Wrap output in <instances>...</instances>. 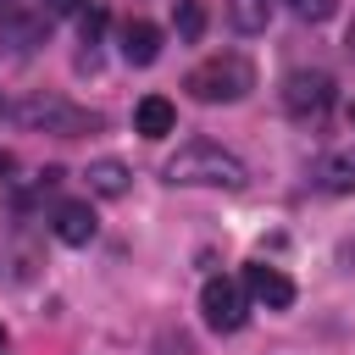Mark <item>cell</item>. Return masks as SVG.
Wrapping results in <instances>:
<instances>
[{"label": "cell", "instance_id": "cell-1", "mask_svg": "<svg viewBox=\"0 0 355 355\" xmlns=\"http://www.w3.org/2000/svg\"><path fill=\"white\" fill-rule=\"evenodd\" d=\"M161 178L178 183V189H244V183H250L244 161H239L233 150H222V144H205V139L178 144V155H166Z\"/></svg>", "mask_w": 355, "mask_h": 355}, {"label": "cell", "instance_id": "cell-2", "mask_svg": "<svg viewBox=\"0 0 355 355\" xmlns=\"http://www.w3.org/2000/svg\"><path fill=\"white\" fill-rule=\"evenodd\" d=\"M183 89H189L200 105H233V100H244V94L255 89V67H250L239 50H222V55H205V61L183 78Z\"/></svg>", "mask_w": 355, "mask_h": 355}, {"label": "cell", "instance_id": "cell-3", "mask_svg": "<svg viewBox=\"0 0 355 355\" xmlns=\"http://www.w3.org/2000/svg\"><path fill=\"white\" fill-rule=\"evenodd\" d=\"M17 122H22V128H44V133H61V139H78V133L100 128V116H94V111H78V105H67V100H55V94L22 100V105H17Z\"/></svg>", "mask_w": 355, "mask_h": 355}, {"label": "cell", "instance_id": "cell-4", "mask_svg": "<svg viewBox=\"0 0 355 355\" xmlns=\"http://www.w3.org/2000/svg\"><path fill=\"white\" fill-rule=\"evenodd\" d=\"M244 305H250L244 283H233V277H205V288H200V316H205L211 333H239L244 316H250Z\"/></svg>", "mask_w": 355, "mask_h": 355}, {"label": "cell", "instance_id": "cell-5", "mask_svg": "<svg viewBox=\"0 0 355 355\" xmlns=\"http://www.w3.org/2000/svg\"><path fill=\"white\" fill-rule=\"evenodd\" d=\"M327 105H333V78H327V72L300 67V72L283 78V111H288V116L316 122V116H327Z\"/></svg>", "mask_w": 355, "mask_h": 355}, {"label": "cell", "instance_id": "cell-6", "mask_svg": "<svg viewBox=\"0 0 355 355\" xmlns=\"http://www.w3.org/2000/svg\"><path fill=\"white\" fill-rule=\"evenodd\" d=\"M244 294H250L255 305H266V311H288V305H294L288 272H277V266H266V261H250V266H244Z\"/></svg>", "mask_w": 355, "mask_h": 355}, {"label": "cell", "instance_id": "cell-7", "mask_svg": "<svg viewBox=\"0 0 355 355\" xmlns=\"http://www.w3.org/2000/svg\"><path fill=\"white\" fill-rule=\"evenodd\" d=\"M116 39H122V61H128V67H150V61L161 55V28L144 22V17H128Z\"/></svg>", "mask_w": 355, "mask_h": 355}, {"label": "cell", "instance_id": "cell-8", "mask_svg": "<svg viewBox=\"0 0 355 355\" xmlns=\"http://www.w3.org/2000/svg\"><path fill=\"white\" fill-rule=\"evenodd\" d=\"M133 128H139L144 139H166V133L178 128V111H172V100H166V94H144V100L133 105Z\"/></svg>", "mask_w": 355, "mask_h": 355}, {"label": "cell", "instance_id": "cell-9", "mask_svg": "<svg viewBox=\"0 0 355 355\" xmlns=\"http://www.w3.org/2000/svg\"><path fill=\"white\" fill-rule=\"evenodd\" d=\"M94 233H100V222H94V211H89L83 200H67V205L55 211V239H61V244L78 250V244H89Z\"/></svg>", "mask_w": 355, "mask_h": 355}, {"label": "cell", "instance_id": "cell-10", "mask_svg": "<svg viewBox=\"0 0 355 355\" xmlns=\"http://www.w3.org/2000/svg\"><path fill=\"white\" fill-rule=\"evenodd\" d=\"M316 189L322 194H355V150H333L316 161Z\"/></svg>", "mask_w": 355, "mask_h": 355}, {"label": "cell", "instance_id": "cell-11", "mask_svg": "<svg viewBox=\"0 0 355 355\" xmlns=\"http://www.w3.org/2000/svg\"><path fill=\"white\" fill-rule=\"evenodd\" d=\"M83 178H89V194H100V200H122L128 183H133V172H128L122 161H111V155H105V161H89Z\"/></svg>", "mask_w": 355, "mask_h": 355}, {"label": "cell", "instance_id": "cell-12", "mask_svg": "<svg viewBox=\"0 0 355 355\" xmlns=\"http://www.w3.org/2000/svg\"><path fill=\"white\" fill-rule=\"evenodd\" d=\"M227 22L239 33H261L272 22V0H227Z\"/></svg>", "mask_w": 355, "mask_h": 355}, {"label": "cell", "instance_id": "cell-13", "mask_svg": "<svg viewBox=\"0 0 355 355\" xmlns=\"http://www.w3.org/2000/svg\"><path fill=\"white\" fill-rule=\"evenodd\" d=\"M172 28H178V39L194 44V39L205 33V6H200V0H178V6H172Z\"/></svg>", "mask_w": 355, "mask_h": 355}, {"label": "cell", "instance_id": "cell-14", "mask_svg": "<svg viewBox=\"0 0 355 355\" xmlns=\"http://www.w3.org/2000/svg\"><path fill=\"white\" fill-rule=\"evenodd\" d=\"M300 22H333L338 17V0H283Z\"/></svg>", "mask_w": 355, "mask_h": 355}, {"label": "cell", "instance_id": "cell-15", "mask_svg": "<svg viewBox=\"0 0 355 355\" xmlns=\"http://www.w3.org/2000/svg\"><path fill=\"white\" fill-rule=\"evenodd\" d=\"M78 28H83V44H94V39H100V33H105V11H100V6H89V11H83V22H78Z\"/></svg>", "mask_w": 355, "mask_h": 355}, {"label": "cell", "instance_id": "cell-16", "mask_svg": "<svg viewBox=\"0 0 355 355\" xmlns=\"http://www.w3.org/2000/svg\"><path fill=\"white\" fill-rule=\"evenodd\" d=\"M161 355H194V338L189 333H161Z\"/></svg>", "mask_w": 355, "mask_h": 355}, {"label": "cell", "instance_id": "cell-17", "mask_svg": "<svg viewBox=\"0 0 355 355\" xmlns=\"http://www.w3.org/2000/svg\"><path fill=\"white\" fill-rule=\"evenodd\" d=\"M50 11H61V17H67V11H83V0H50Z\"/></svg>", "mask_w": 355, "mask_h": 355}, {"label": "cell", "instance_id": "cell-18", "mask_svg": "<svg viewBox=\"0 0 355 355\" xmlns=\"http://www.w3.org/2000/svg\"><path fill=\"white\" fill-rule=\"evenodd\" d=\"M344 50H349V61H355V22H349V33H344Z\"/></svg>", "mask_w": 355, "mask_h": 355}, {"label": "cell", "instance_id": "cell-19", "mask_svg": "<svg viewBox=\"0 0 355 355\" xmlns=\"http://www.w3.org/2000/svg\"><path fill=\"white\" fill-rule=\"evenodd\" d=\"M11 166H17V161H11V155H0V183H6V172H11Z\"/></svg>", "mask_w": 355, "mask_h": 355}, {"label": "cell", "instance_id": "cell-20", "mask_svg": "<svg viewBox=\"0 0 355 355\" xmlns=\"http://www.w3.org/2000/svg\"><path fill=\"white\" fill-rule=\"evenodd\" d=\"M0 11H11V0H0Z\"/></svg>", "mask_w": 355, "mask_h": 355}, {"label": "cell", "instance_id": "cell-21", "mask_svg": "<svg viewBox=\"0 0 355 355\" xmlns=\"http://www.w3.org/2000/svg\"><path fill=\"white\" fill-rule=\"evenodd\" d=\"M349 122H355V100H349Z\"/></svg>", "mask_w": 355, "mask_h": 355}, {"label": "cell", "instance_id": "cell-22", "mask_svg": "<svg viewBox=\"0 0 355 355\" xmlns=\"http://www.w3.org/2000/svg\"><path fill=\"white\" fill-rule=\"evenodd\" d=\"M0 349H6V333H0Z\"/></svg>", "mask_w": 355, "mask_h": 355}]
</instances>
